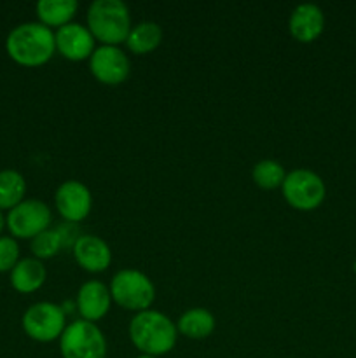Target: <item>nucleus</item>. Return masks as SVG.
Instances as JSON below:
<instances>
[{
	"label": "nucleus",
	"instance_id": "nucleus-13",
	"mask_svg": "<svg viewBox=\"0 0 356 358\" xmlns=\"http://www.w3.org/2000/svg\"><path fill=\"white\" fill-rule=\"evenodd\" d=\"M112 296L110 289L103 282L89 280L84 285H80L77 292L75 308L79 311L80 318L87 322H98L110 311Z\"/></svg>",
	"mask_w": 356,
	"mask_h": 358
},
{
	"label": "nucleus",
	"instance_id": "nucleus-14",
	"mask_svg": "<svg viewBox=\"0 0 356 358\" xmlns=\"http://www.w3.org/2000/svg\"><path fill=\"white\" fill-rule=\"evenodd\" d=\"M325 28V14L316 3H300L292 10L288 20V30L295 41L309 44L314 42Z\"/></svg>",
	"mask_w": 356,
	"mask_h": 358
},
{
	"label": "nucleus",
	"instance_id": "nucleus-8",
	"mask_svg": "<svg viewBox=\"0 0 356 358\" xmlns=\"http://www.w3.org/2000/svg\"><path fill=\"white\" fill-rule=\"evenodd\" d=\"M7 227L14 238L34 240L52 224L51 208L40 199H23L7 213Z\"/></svg>",
	"mask_w": 356,
	"mask_h": 358
},
{
	"label": "nucleus",
	"instance_id": "nucleus-22",
	"mask_svg": "<svg viewBox=\"0 0 356 358\" xmlns=\"http://www.w3.org/2000/svg\"><path fill=\"white\" fill-rule=\"evenodd\" d=\"M20 262V245L14 238L0 236V273L13 271Z\"/></svg>",
	"mask_w": 356,
	"mask_h": 358
},
{
	"label": "nucleus",
	"instance_id": "nucleus-2",
	"mask_svg": "<svg viewBox=\"0 0 356 358\" xmlns=\"http://www.w3.org/2000/svg\"><path fill=\"white\" fill-rule=\"evenodd\" d=\"M6 49L7 55L20 65H45L56 52L54 31L40 21L21 23L7 35Z\"/></svg>",
	"mask_w": 356,
	"mask_h": 358
},
{
	"label": "nucleus",
	"instance_id": "nucleus-24",
	"mask_svg": "<svg viewBox=\"0 0 356 358\" xmlns=\"http://www.w3.org/2000/svg\"><path fill=\"white\" fill-rule=\"evenodd\" d=\"M2 229H3V215L2 212H0V233H2Z\"/></svg>",
	"mask_w": 356,
	"mask_h": 358
},
{
	"label": "nucleus",
	"instance_id": "nucleus-23",
	"mask_svg": "<svg viewBox=\"0 0 356 358\" xmlns=\"http://www.w3.org/2000/svg\"><path fill=\"white\" fill-rule=\"evenodd\" d=\"M56 229H58L59 236H61L63 240V248H73L75 241L80 238L79 229H77V224L63 222L61 226H58Z\"/></svg>",
	"mask_w": 356,
	"mask_h": 358
},
{
	"label": "nucleus",
	"instance_id": "nucleus-11",
	"mask_svg": "<svg viewBox=\"0 0 356 358\" xmlns=\"http://www.w3.org/2000/svg\"><path fill=\"white\" fill-rule=\"evenodd\" d=\"M56 51L70 62H84L94 52V37L89 28L80 23H68L54 31Z\"/></svg>",
	"mask_w": 356,
	"mask_h": 358
},
{
	"label": "nucleus",
	"instance_id": "nucleus-21",
	"mask_svg": "<svg viewBox=\"0 0 356 358\" xmlns=\"http://www.w3.org/2000/svg\"><path fill=\"white\" fill-rule=\"evenodd\" d=\"M30 248L34 252L35 259H38V261L51 259L58 255L59 250H63V240L56 227H49V229H45L44 233H40L31 240Z\"/></svg>",
	"mask_w": 356,
	"mask_h": 358
},
{
	"label": "nucleus",
	"instance_id": "nucleus-17",
	"mask_svg": "<svg viewBox=\"0 0 356 358\" xmlns=\"http://www.w3.org/2000/svg\"><path fill=\"white\" fill-rule=\"evenodd\" d=\"M35 10L40 23L52 30L72 23L73 16L79 10V3L77 0H40Z\"/></svg>",
	"mask_w": 356,
	"mask_h": 358
},
{
	"label": "nucleus",
	"instance_id": "nucleus-1",
	"mask_svg": "<svg viewBox=\"0 0 356 358\" xmlns=\"http://www.w3.org/2000/svg\"><path fill=\"white\" fill-rule=\"evenodd\" d=\"M129 339L142 355H166L178 339L177 324L156 310L140 311L129 322Z\"/></svg>",
	"mask_w": 356,
	"mask_h": 358
},
{
	"label": "nucleus",
	"instance_id": "nucleus-19",
	"mask_svg": "<svg viewBox=\"0 0 356 358\" xmlns=\"http://www.w3.org/2000/svg\"><path fill=\"white\" fill-rule=\"evenodd\" d=\"M27 194L24 177L16 170L0 171V210H13Z\"/></svg>",
	"mask_w": 356,
	"mask_h": 358
},
{
	"label": "nucleus",
	"instance_id": "nucleus-16",
	"mask_svg": "<svg viewBox=\"0 0 356 358\" xmlns=\"http://www.w3.org/2000/svg\"><path fill=\"white\" fill-rule=\"evenodd\" d=\"M215 317L206 308H192L187 310L177 322V329L181 336L194 341H201L215 331Z\"/></svg>",
	"mask_w": 356,
	"mask_h": 358
},
{
	"label": "nucleus",
	"instance_id": "nucleus-6",
	"mask_svg": "<svg viewBox=\"0 0 356 358\" xmlns=\"http://www.w3.org/2000/svg\"><path fill=\"white\" fill-rule=\"evenodd\" d=\"M281 192L285 201L292 208L300 212H311L321 206L327 196L323 178L313 170L307 168H297L286 173L285 182L281 185Z\"/></svg>",
	"mask_w": 356,
	"mask_h": 358
},
{
	"label": "nucleus",
	"instance_id": "nucleus-5",
	"mask_svg": "<svg viewBox=\"0 0 356 358\" xmlns=\"http://www.w3.org/2000/svg\"><path fill=\"white\" fill-rule=\"evenodd\" d=\"M59 352L63 358H107L108 345L96 324L80 318L66 325L59 338Z\"/></svg>",
	"mask_w": 356,
	"mask_h": 358
},
{
	"label": "nucleus",
	"instance_id": "nucleus-3",
	"mask_svg": "<svg viewBox=\"0 0 356 358\" xmlns=\"http://www.w3.org/2000/svg\"><path fill=\"white\" fill-rule=\"evenodd\" d=\"M87 28L101 45H119L131 31V14L122 0H94L87 9Z\"/></svg>",
	"mask_w": 356,
	"mask_h": 358
},
{
	"label": "nucleus",
	"instance_id": "nucleus-7",
	"mask_svg": "<svg viewBox=\"0 0 356 358\" xmlns=\"http://www.w3.org/2000/svg\"><path fill=\"white\" fill-rule=\"evenodd\" d=\"M65 329L66 313L59 304L42 301L31 304L23 315V331L34 341L51 343L61 338Z\"/></svg>",
	"mask_w": 356,
	"mask_h": 358
},
{
	"label": "nucleus",
	"instance_id": "nucleus-15",
	"mask_svg": "<svg viewBox=\"0 0 356 358\" xmlns=\"http://www.w3.org/2000/svg\"><path fill=\"white\" fill-rule=\"evenodd\" d=\"M47 271L42 261L35 257L21 259L10 271V285L20 294L37 292L44 285Z\"/></svg>",
	"mask_w": 356,
	"mask_h": 358
},
{
	"label": "nucleus",
	"instance_id": "nucleus-25",
	"mask_svg": "<svg viewBox=\"0 0 356 358\" xmlns=\"http://www.w3.org/2000/svg\"><path fill=\"white\" fill-rule=\"evenodd\" d=\"M136 358H157V357H149V355H140V357H136Z\"/></svg>",
	"mask_w": 356,
	"mask_h": 358
},
{
	"label": "nucleus",
	"instance_id": "nucleus-4",
	"mask_svg": "<svg viewBox=\"0 0 356 358\" xmlns=\"http://www.w3.org/2000/svg\"><path fill=\"white\" fill-rule=\"evenodd\" d=\"M110 296L115 304L128 311L150 310L156 301V287L149 276L136 269H121L112 276Z\"/></svg>",
	"mask_w": 356,
	"mask_h": 358
},
{
	"label": "nucleus",
	"instance_id": "nucleus-9",
	"mask_svg": "<svg viewBox=\"0 0 356 358\" xmlns=\"http://www.w3.org/2000/svg\"><path fill=\"white\" fill-rule=\"evenodd\" d=\"M89 70L101 84L119 86L131 73V62L119 45H100L91 55Z\"/></svg>",
	"mask_w": 356,
	"mask_h": 358
},
{
	"label": "nucleus",
	"instance_id": "nucleus-10",
	"mask_svg": "<svg viewBox=\"0 0 356 358\" xmlns=\"http://www.w3.org/2000/svg\"><path fill=\"white\" fill-rule=\"evenodd\" d=\"M54 205L65 222L79 224L89 217L93 208V196L82 182L66 180L56 189Z\"/></svg>",
	"mask_w": 356,
	"mask_h": 358
},
{
	"label": "nucleus",
	"instance_id": "nucleus-18",
	"mask_svg": "<svg viewBox=\"0 0 356 358\" xmlns=\"http://www.w3.org/2000/svg\"><path fill=\"white\" fill-rule=\"evenodd\" d=\"M163 28L156 21H142V23L131 27L126 45L135 55H147V52L156 51L163 42Z\"/></svg>",
	"mask_w": 356,
	"mask_h": 358
},
{
	"label": "nucleus",
	"instance_id": "nucleus-20",
	"mask_svg": "<svg viewBox=\"0 0 356 358\" xmlns=\"http://www.w3.org/2000/svg\"><path fill=\"white\" fill-rule=\"evenodd\" d=\"M251 178L257 184V187L272 191V189L281 187L286 178V171L281 163L274 159H262L251 170Z\"/></svg>",
	"mask_w": 356,
	"mask_h": 358
},
{
	"label": "nucleus",
	"instance_id": "nucleus-12",
	"mask_svg": "<svg viewBox=\"0 0 356 358\" xmlns=\"http://www.w3.org/2000/svg\"><path fill=\"white\" fill-rule=\"evenodd\" d=\"M77 264L87 273L107 271L112 262V250L107 241L94 234H80L72 248Z\"/></svg>",
	"mask_w": 356,
	"mask_h": 358
}]
</instances>
